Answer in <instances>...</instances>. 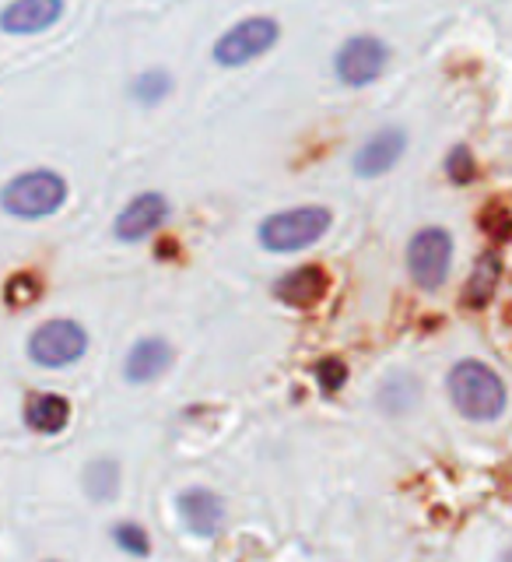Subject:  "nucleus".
I'll return each instance as SVG.
<instances>
[{"label": "nucleus", "mask_w": 512, "mask_h": 562, "mask_svg": "<svg viewBox=\"0 0 512 562\" xmlns=\"http://www.w3.org/2000/svg\"><path fill=\"white\" fill-rule=\"evenodd\" d=\"M450 397L456 412L470 422H491L505 408V383L499 380L496 369H488L478 359H464L450 369Z\"/></svg>", "instance_id": "nucleus-1"}, {"label": "nucleus", "mask_w": 512, "mask_h": 562, "mask_svg": "<svg viewBox=\"0 0 512 562\" xmlns=\"http://www.w3.org/2000/svg\"><path fill=\"white\" fill-rule=\"evenodd\" d=\"M64 204H67V180L53 169L18 172L0 187V207H4L11 218L39 222V218L57 215Z\"/></svg>", "instance_id": "nucleus-2"}, {"label": "nucleus", "mask_w": 512, "mask_h": 562, "mask_svg": "<svg viewBox=\"0 0 512 562\" xmlns=\"http://www.w3.org/2000/svg\"><path fill=\"white\" fill-rule=\"evenodd\" d=\"M333 225L330 207L323 204H303V207H285L277 215H268L260 222V246L271 254H295L306 246L320 243L327 228Z\"/></svg>", "instance_id": "nucleus-3"}, {"label": "nucleus", "mask_w": 512, "mask_h": 562, "mask_svg": "<svg viewBox=\"0 0 512 562\" xmlns=\"http://www.w3.org/2000/svg\"><path fill=\"white\" fill-rule=\"evenodd\" d=\"M277 40H281L277 18L250 14V18H242V22H236L232 29L218 35L215 49H211V60L225 70H236V67L260 60L263 53H271L277 46Z\"/></svg>", "instance_id": "nucleus-4"}, {"label": "nucleus", "mask_w": 512, "mask_h": 562, "mask_svg": "<svg viewBox=\"0 0 512 562\" xmlns=\"http://www.w3.org/2000/svg\"><path fill=\"white\" fill-rule=\"evenodd\" d=\"M84 351H88V330L78 321H46L29 338V359L43 369L75 366Z\"/></svg>", "instance_id": "nucleus-5"}, {"label": "nucleus", "mask_w": 512, "mask_h": 562, "mask_svg": "<svg viewBox=\"0 0 512 562\" xmlns=\"http://www.w3.org/2000/svg\"><path fill=\"white\" fill-rule=\"evenodd\" d=\"M386 64H390V46L379 35H351L333 53V75L348 88H365L379 81Z\"/></svg>", "instance_id": "nucleus-6"}, {"label": "nucleus", "mask_w": 512, "mask_h": 562, "mask_svg": "<svg viewBox=\"0 0 512 562\" xmlns=\"http://www.w3.org/2000/svg\"><path fill=\"white\" fill-rule=\"evenodd\" d=\"M453 263V236L446 228H421L414 239L408 243V271L418 281V289L435 292L443 289V281L450 278Z\"/></svg>", "instance_id": "nucleus-7"}, {"label": "nucleus", "mask_w": 512, "mask_h": 562, "mask_svg": "<svg viewBox=\"0 0 512 562\" xmlns=\"http://www.w3.org/2000/svg\"><path fill=\"white\" fill-rule=\"evenodd\" d=\"M166 218H169V201L162 193L148 190V193H137L134 201H127V207H123L113 222V233L120 243H137V239H148L151 233H158Z\"/></svg>", "instance_id": "nucleus-8"}, {"label": "nucleus", "mask_w": 512, "mask_h": 562, "mask_svg": "<svg viewBox=\"0 0 512 562\" xmlns=\"http://www.w3.org/2000/svg\"><path fill=\"white\" fill-rule=\"evenodd\" d=\"M64 0H11L0 11V32L4 35H39L46 29H53L64 18Z\"/></svg>", "instance_id": "nucleus-9"}, {"label": "nucleus", "mask_w": 512, "mask_h": 562, "mask_svg": "<svg viewBox=\"0 0 512 562\" xmlns=\"http://www.w3.org/2000/svg\"><path fill=\"white\" fill-rule=\"evenodd\" d=\"M403 151H408V134L400 127H383L355 151L351 169H355V176H362V180H376V176H386L400 162Z\"/></svg>", "instance_id": "nucleus-10"}, {"label": "nucleus", "mask_w": 512, "mask_h": 562, "mask_svg": "<svg viewBox=\"0 0 512 562\" xmlns=\"http://www.w3.org/2000/svg\"><path fill=\"white\" fill-rule=\"evenodd\" d=\"M327 292H330V274L320 263H306V268H295L274 281V295L292 310H312Z\"/></svg>", "instance_id": "nucleus-11"}, {"label": "nucleus", "mask_w": 512, "mask_h": 562, "mask_svg": "<svg viewBox=\"0 0 512 562\" xmlns=\"http://www.w3.org/2000/svg\"><path fill=\"white\" fill-rule=\"evenodd\" d=\"M180 517L190 535L197 538H215L221 531L225 506L211 488H186L180 496Z\"/></svg>", "instance_id": "nucleus-12"}, {"label": "nucleus", "mask_w": 512, "mask_h": 562, "mask_svg": "<svg viewBox=\"0 0 512 562\" xmlns=\"http://www.w3.org/2000/svg\"><path fill=\"white\" fill-rule=\"evenodd\" d=\"M172 362V348L166 338H140L130 351L127 362H123V376L130 383H151L169 369Z\"/></svg>", "instance_id": "nucleus-13"}, {"label": "nucleus", "mask_w": 512, "mask_h": 562, "mask_svg": "<svg viewBox=\"0 0 512 562\" xmlns=\"http://www.w3.org/2000/svg\"><path fill=\"white\" fill-rule=\"evenodd\" d=\"M25 422H29V429L35 432H43V436H57L67 429V422H70V404L67 397L60 394H32L25 401Z\"/></svg>", "instance_id": "nucleus-14"}, {"label": "nucleus", "mask_w": 512, "mask_h": 562, "mask_svg": "<svg viewBox=\"0 0 512 562\" xmlns=\"http://www.w3.org/2000/svg\"><path fill=\"white\" fill-rule=\"evenodd\" d=\"M499 274H502V260H499V254H485V257L478 260V268H474L470 281H467L464 303H467L470 310H481V306H488V299L496 295Z\"/></svg>", "instance_id": "nucleus-15"}, {"label": "nucleus", "mask_w": 512, "mask_h": 562, "mask_svg": "<svg viewBox=\"0 0 512 562\" xmlns=\"http://www.w3.org/2000/svg\"><path fill=\"white\" fill-rule=\"evenodd\" d=\"M172 88H175V81L166 67H148L130 81V99L140 105H158L172 95Z\"/></svg>", "instance_id": "nucleus-16"}, {"label": "nucleus", "mask_w": 512, "mask_h": 562, "mask_svg": "<svg viewBox=\"0 0 512 562\" xmlns=\"http://www.w3.org/2000/svg\"><path fill=\"white\" fill-rule=\"evenodd\" d=\"M84 492L92 496L95 503H110L116 492H120V468L116 461H92L84 471Z\"/></svg>", "instance_id": "nucleus-17"}, {"label": "nucleus", "mask_w": 512, "mask_h": 562, "mask_svg": "<svg viewBox=\"0 0 512 562\" xmlns=\"http://www.w3.org/2000/svg\"><path fill=\"white\" fill-rule=\"evenodd\" d=\"M39 292H43V285H39V278L35 274H11L8 278V285H4V303L11 306V310H22V306H32L35 299H39Z\"/></svg>", "instance_id": "nucleus-18"}, {"label": "nucleus", "mask_w": 512, "mask_h": 562, "mask_svg": "<svg viewBox=\"0 0 512 562\" xmlns=\"http://www.w3.org/2000/svg\"><path fill=\"white\" fill-rule=\"evenodd\" d=\"M113 541L120 544L127 555H137V559H145L151 552V541L145 535V527H137V524H116V531H113Z\"/></svg>", "instance_id": "nucleus-19"}, {"label": "nucleus", "mask_w": 512, "mask_h": 562, "mask_svg": "<svg viewBox=\"0 0 512 562\" xmlns=\"http://www.w3.org/2000/svg\"><path fill=\"white\" fill-rule=\"evenodd\" d=\"M446 176L456 183V187H467L474 176H478V162H474V155L470 148L464 145H456L450 155H446Z\"/></svg>", "instance_id": "nucleus-20"}, {"label": "nucleus", "mask_w": 512, "mask_h": 562, "mask_svg": "<svg viewBox=\"0 0 512 562\" xmlns=\"http://www.w3.org/2000/svg\"><path fill=\"white\" fill-rule=\"evenodd\" d=\"M316 383H320L323 394H338L348 383V366L341 359H323L320 366H316Z\"/></svg>", "instance_id": "nucleus-21"}, {"label": "nucleus", "mask_w": 512, "mask_h": 562, "mask_svg": "<svg viewBox=\"0 0 512 562\" xmlns=\"http://www.w3.org/2000/svg\"><path fill=\"white\" fill-rule=\"evenodd\" d=\"M481 225H485V233L496 236V239H509L512 236V218H509V211H502V207H488Z\"/></svg>", "instance_id": "nucleus-22"}, {"label": "nucleus", "mask_w": 512, "mask_h": 562, "mask_svg": "<svg viewBox=\"0 0 512 562\" xmlns=\"http://www.w3.org/2000/svg\"><path fill=\"white\" fill-rule=\"evenodd\" d=\"M505 562H512V552H509V555H505Z\"/></svg>", "instance_id": "nucleus-23"}]
</instances>
